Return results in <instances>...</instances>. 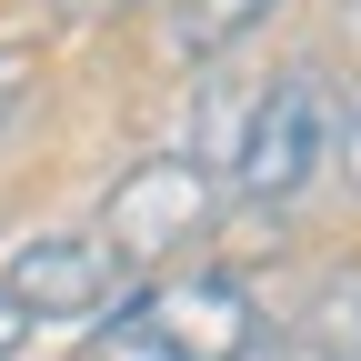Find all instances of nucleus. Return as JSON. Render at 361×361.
Returning <instances> with one entry per match:
<instances>
[{"mask_svg": "<svg viewBox=\"0 0 361 361\" xmlns=\"http://www.w3.org/2000/svg\"><path fill=\"white\" fill-rule=\"evenodd\" d=\"M331 80L311 71V61H291L271 90H251V111H241V130H231V161H221V180H231L241 201H301L311 180H322V161H331Z\"/></svg>", "mask_w": 361, "mask_h": 361, "instance_id": "f257e3e1", "label": "nucleus"}, {"mask_svg": "<svg viewBox=\"0 0 361 361\" xmlns=\"http://www.w3.org/2000/svg\"><path fill=\"white\" fill-rule=\"evenodd\" d=\"M211 221H221V171H211L201 151H151V161H130V171L111 180L101 241H111L130 271H161L171 251L211 241Z\"/></svg>", "mask_w": 361, "mask_h": 361, "instance_id": "f03ea898", "label": "nucleus"}, {"mask_svg": "<svg viewBox=\"0 0 361 361\" xmlns=\"http://www.w3.org/2000/svg\"><path fill=\"white\" fill-rule=\"evenodd\" d=\"M130 311H141V331H151L171 361H241V351L271 331L261 301L231 281V271H171V281H141Z\"/></svg>", "mask_w": 361, "mask_h": 361, "instance_id": "7ed1b4c3", "label": "nucleus"}, {"mask_svg": "<svg viewBox=\"0 0 361 361\" xmlns=\"http://www.w3.org/2000/svg\"><path fill=\"white\" fill-rule=\"evenodd\" d=\"M0 291H11L30 322H101V311L130 291V261H121L101 231H40V241L11 251Z\"/></svg>", "mask_w": 361, "mask_h": 361, "instance_id": "20e7f679", "label": "nucleus"}, {"mask_svg": "<svg viewBox=\"0 0 361 361\" xmlns=\"http://www.w3.org/2000/svg\"><path fill=\"white\" fill-rule=\"evenodd\" d=\"M271 11H281V0H171V61L211 71L221 51H241Z\"/></svg>", "mask_w": 361, "mask_h": 361, "instance_id": "39448f33", "label": "nucleus"}, {"mask_svg": "<svg viewBox=\"0 0 361 361\" xmlns=\"http://www.w3.org/2000/svg\"><path fill=\"white\" fill-rule=\"evenodd\" d=\"M322 351H341V361H361V271H331L322 291H311V322H301Z\"/></svg>", "mask_w": 361, "mask_h": 361, "instance_id": "423d86ee", "label": "nucleus"}, {"mask_svg": "<svg viewBox=\"0 0 361 361\" xmlns=\"http://www.w3.org/2000/svg\"><path fill=\"white\" fill-rule=\"evenodd\" d=\"M331 171L351 180V191H361V101H351V111L331 121Z\"/></svg>", "mask_w": 361, "mask_h": 361, "instance_id": "0eeeda50", "label": "nucleus"}, {"mask_svg": "<svg viewBox=\"0 0 361 361\" xmlns=\"http://www.w3.org/2000/svg\"><path fill=\"white\" fill-rule=\"evenodd\" d=\"M20 341H30V311H20L11 291H0V361H20Z\"/></svg>", "mask_w": 361, "mask_h": 361, "instance_id": "6e6552de", "label": "nucleus"}, {"mask_svg": "<svg viewBox=\"0 0 361 361\" xmlns=\"http://www.w3.org/2000/svg\"><path fill=\"white\" fill-rule=\"evenodd\" d=\"M71 20H111V11H141V0H61Z\"/></svg>", "mask_w": 361, "mask_h": 361, "instance_id": "1a4fd4ad", "label": "nucleus"}, {"mask_svg": "<svg viewBox=\"0 0 361 361\" xmlns=\"http://www.w3.org/2000/svg\"><path fill=\"white\" fill-rule=\"evenodd\" d=\"M11 111H20V80H11V71H0V121H11Z\"/></svg>", "mask_w": 361, "mask_h": 361, "instance_id": "9d476101", "label": "nucleus"}, {"mask_svg": "<svg viewBox=\"0 0 361 361\" xmlns=\"http://www.w3.org/2000/svg\"><path fill=\"white\" fill-rule=\"evenodd\" d=\"M351 30H361V0H351Z\"/></svg>", "mask_w": 361, "mask_h": 361, "instance_id": "9b49d317", "label": "nucleus"}]
</instances>
